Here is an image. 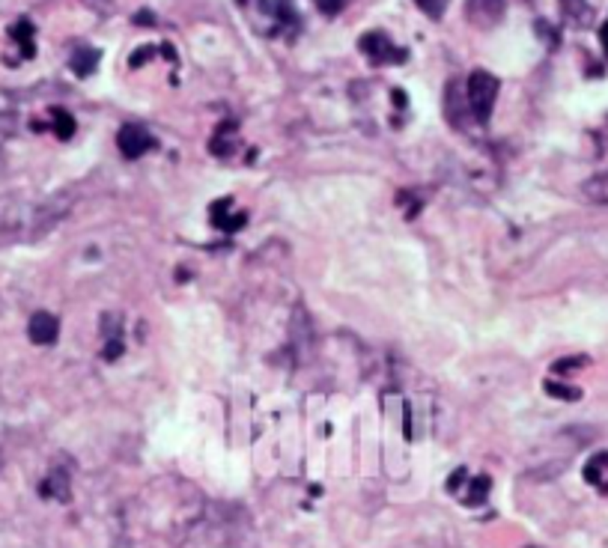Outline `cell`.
Wrapping results in <instances>:
<instances>
[{
	"label": "cell",
	"instance_id": "cell-7",
	"mask_svg": "<svg viewBox=\"0 0 608 548\" xmlns=\"http://www.w3.org/2000/svg\"><path fill=\"white\" fill-rule=\"evenodd\" d=\"M98 57H102V54H98L96 48L81 45V48H75V51H72V57H69V66H72V72H75L78 78H87V75L96 72Z\"/></svg>",
	"mask_w": 608,
	"mask_h": 548
},
{
	"label": "cell",
	"instance_id": "cell-1",
	"mask_svg": "<svg viewBox=\"0 0 608 548\" xmlns=\"http://www.w3.org/2000/svg\"><path fill=\"white\" fill-rule=\"evenodd\" d=\"M495 98H498V78L477 69V72L468 75L465 81V102H468V111L474 114L477 123H486L492 116V107H495Z\"/></svg>",
	"mask_w": 608,
	"mask_h": 548
},
{
	"label": "cell",
	"instance_id": "cell-10",
	"mask_svg": "<svg viewBox=\"0 0 608 548\" xmlns=\"http://www.w3.org/2000/svg\"><path fill=\"white\" fill-rule=\"evenodd\" d=\"M489 489H492V480H489V477H486V474L474 477V480H468V495H465V504H471V506L483 504L486 497H489Z\"/></svg>",
	"mask_w": 608,
	"mask_h": 548
},
{
	"label": "cell",
	"instance_id": "cell-15",
	"mask_svg": "<svg viewBox=\"0 0 608 548\" xmlns=\"http://www.w3.org/2000/svg\"><path fill=\"white\" fill-rule=\"evenodd\" d=\"M587 364V357H561V361L552 364V373L555 375H573L575 370H582Z\"/></svg>",
	"mask_w": 608,
	"mask_h": 548
},
{
	"label": "cell",
	"instance_id": "cell-8",
	"mask_svg": "<svg viewBox=\"0 0 608 548\" xmlns=\"http://www.w3.org/2000/svg\"><path fill=\"white\" fill-rule=\"evenodd\" d=\"M584 197L600 206H608V170L605 173H596L584 182Z\"/></svg>",
	"mask_w": 608,
	"mask_h": 548
},
{
	"label": "cell",
	"instance_id": "cell-21",
	"mask_svg": "<svg viewBox=\"0 0 608 548\" xmlns=\"http://www.w3.org/2000/svg\"><path fill=\"white\" fill-rule=\"evenodd\" d=\"M119 352H123V343H107V352H105V357L111 361V357H119Z\"/></svg>",
	"mask_w": 608,
	"mask_h": 548
},
{
	"label": "cell",
	"instance_id": "cell-16",
	"mask_svg": "<svg viewBox=\"0 0 608 548\" xmlns=\"http://www.w3.org/2000/svg\"><path fill=\"white\" fill-rule=\"evenodd\" d=\"M561 6H564V15H570L573 21H587V15H591L584 0H561Z\"/></svg>",
	"mask_w": 608,
	"mask_h": 548
},
{
	"label": "cell",
	"instance_id": "cell-2",
	"mask_svg": "<svg viewBox=\"0 0 608 548\" xmlns=\"http://www.w3.org/2000/svg\"><path fill=\"white\" fill-rule=\"evenodd\" d=\"M361 51L376 66H388V63H400V60H406V51H400V48H397L385 33H379V30L361 36Z\"/></svg>",
	"mask_w": 608,
	"mask_h": 548
},
{
	"label": "cell",
	"instance_id": "cell-12",
	"mask_svg": "<svg viewBox=\"0 0 608 548\" xmlns=\"http://www.w3.org/2000/svg\"><path fill=\"white\" fill-rule=\"evenodd\" d=\"M51 116H54V134L60 137V141H69V137L75 134V119H72V114L63 111V107H54Z\"/></svg>",
	"mask_w": 608,
	"mask_h": 548
},
{
	"label": "cell",
	"instance_id": "cell-20",
	"mask_svg": "<svg viewBox=\"0 0 608 548\" xmlns=\"http://www.w3.org/2000/svg\"><path fill=\"white\" fill-rule=\"evenodd\" d=\"M462 480H465V468H456V474L451 477V480H447V489L456 492V489H460V486H462Z\"/></svg>",
	"mask_w": 608,
	"mask_h": 548
},
{
	"label": "cell",
	"instance_id": "cell-23",
	"mask_svg": "<svg viewBox=\"0 0 608 548\" xmlns=\"http://www.w3.org/2000/svg\"><path fill=\"white\" fill-rule=\"evenodd\" d=\"M600 39H602V48H605V54H608V21L602 24V30H600Z\"/></svg>",
	"mask_w": 608,
	"mask_h": 548
},
{
	"label": "cell",
	"instance_id": "cell-3",
	"mask_svg": "<svg viewBox=\"0 0 608 548\" xmlns=\"http://www.w3.org/2000/svg\"><path fill=\"white\" fill-rule=\"evenodd\" d=\"M116 146L125 158H144L149 149L155 146V141L144 125H123L116 134Z\"/></svg>",
	"mask_w": 608,
	"mask_h": 548
},
{
	"label": "cell",
	"instance_id": "cell-11",
	"mask_svg": "<svg viewBox=\"0 0 608 548\" xmlns=\"http://www.w3.org/2000/svg\"><path fill=\"white\" fill-rule=\"evenodd\" d=\"M9 33H12V39L18 45H21V51H24V57H33V24L27 21V18H21V21H18L12 30H9Z\"/></svg>",
	"mask_w": 608,
	"mask_h": 548
},
{
	"label": "cell",
	"instance_id": "cell-17",
	"mask_svg": "<svg viewBox=\"0 0 608 548\" xmlns=\"http://www.w3.org/2000/svg\"><path fill=\"white\" fill-rule=\"evenodd\" d=\"M417 6L424 9L426 15L430 18H442L444 15V9H447V3H451V0H415Z\"/></svg>",
	"mask_w": 608,
	"mask_h": 548
},
{
	"label": "cell",
	"instance_id": "cell-13",
	"mask_svg": "<svg viewBox=\"0 0 608 548\" xmlns=\"http://www.w3.org/2000/svg\"><path fill=\"white\" fill-rule=\"evenodd\" d=\"M608 471V450L605 453H596L591 462L584 465V480L587 483H602V474Z\"/></svg>",
	"mask_w": 608,
	"mask_h": 548
},
{
	"label": "cell",
	"instance_id": "cell-9",
	"mask_svg": "<svg viewBox=\"0 0 608 548\" xmlns=\"http://www.w3.org/2000/svg\"><path fill=\"white\" fill-rule=\"evenodd\" d=\"M230 128H233V123H224V125L212 134V141H209V149H212L218 158H227V155L233 152V146H236V143H233V134H227Z\"/></svg>",
	"mask_w": 608,
	"mask_h": 548
},
{
	"label": "cell",
	"instance_id": "cell-18",
	"mask_svg": "<svg viewBox=\"0 0 608 548\" xmlns=\"http://www.w3.org/2000/svg\"><path fill=\"white\" fill-rule=\"evenodd\" d=\"M153 54H155V48H153V45H144V48H141V51H134L132 57H128V66H132V69H137V66H144V63H146V60H149V57H153Z\"/></svg>",
	"mask_w": 608,
	"mask_h": 548
},
{
	"label": "cell",
	"instance_id": "cell-19",
	"mask_svg": "<svg viewBox=\"0 0 608 548\" xmlns=\"http://www.w3.org/2000/svg\"><path fill=\"white\" fill-rule=\"evenodd\" d=\"M316 6L322 15H337L343 9V0H316Z\"/></svg>",
	"mask_w": 608,
	"mask_h": 548
},
{
	"label": "cell",
	"instance_id": "cell-6",
	"mask_svg": "<svg viewBox=\"0 0 608 548\" xmlns=\"http://www.w3.org/2000/svg\"><path fill=\"white\" fill-rule=\"evenodd\" d=\"M230 209H233V203L230 200H218L212 209H209V218H212V224L218 227V230H227V233H236L238 227H245V221L247 218L238 212L236 218L230 215Z\"/></svg>",
	"mask_w": 608,
	"mask_h": 548
},
{
	"label": "cell",
	"instance_id": "cell-14",
	"mask_svg": "<svg viewBox=\"0 0 608 548\" xmlns=\"http://www.w3.org/2000/svg\"><path fill=\"white\" fill-rule=\"evenodd\" d=\"M546 394H552L555 400H566V403L582 400V391H579V387H573V385H561V382H555V378H549V382H546Z\"/></svg>",
	"mask_w": 608,
	"mask_h": 548
},
{
	"label": "cell",
	"instance_id": "cell-5",
	"mask_svg": "<svg viewBox=\"0 0 608 548\" xmlns=\"http://www.w3.org/2000/svg\"><path fill=\"white\" fill-rule=\"evenodd\" d=\"M27 334L36 346H54L57 337H60V322L51 313H36L27 325Z\"/></svg>",
	"mask_w": 608,
	"mask_h": 548
},
{
	"label": "cell",
	"instance_id": "cell-22",
	"mask_svg": "<svg viewBox=\"0 0 608 548\" xmlns=\"http://www.w3.org/2000/svg\"><path fill=\"white\" fill-rule=\"evenodd\" d=\"M155 18H153V12H141V15H134V24H144V27H149Z\"/></svg>",
	"mask_w": 608,
	"mask_h": 548
},
{
	"label": "cell",
	"instance_id": "cell-4",
	"mask_svg": "<svg viewBox=\"0 0 608 548\" xmlns=\"http://www.w3.org/2000/svg\"><path fill=\"white\" fill-rule=\"evenodd\" d=\"M507 12V0H468L465 15L477 27H495Z\"/></svg>",
	"mask_w": 608,
	"mask_h": 548
}]
</instances>
